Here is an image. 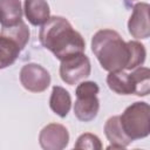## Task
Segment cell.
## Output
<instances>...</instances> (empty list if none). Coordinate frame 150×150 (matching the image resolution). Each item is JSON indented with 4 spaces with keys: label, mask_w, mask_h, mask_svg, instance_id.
I'll use <instances>...</instances> for the list:
<instances>
[{
    "label": "cell",
    "mask_w": 150,
    "mask_h": 150,
    "mask_svg": "<svg viewBox=\"0 0 150 150\" xmlns=\"http://www.w3.org/2000/svg\"><path fill=\"white\" fill-rule=\"evenodd\" d=\"M39 39L41 45L60 61L84 53L86 49L82 35L63 16H50L42 25Z\"/></svg>",
    "instance_id": "1"
},
{
    "label": "cell",
    "mask_w": 150,
    "mask_h": 150,
    "mask_svg": "<svg viewBox=\"0 0 150 150\" xmlns=\"http://www.w3.org/2000/svg\"><path fill=\"white\" fill-rule=\"evenodd\" d=\"M91 50L107 71L124 70L129 62L128 43L112 29H100L91 38Z\"/></svg>",
    "instance_id": "2"
},
{
    "label": "cell",
    "mask_w": 150,
    "mask_h": 150,
    "mask_svg": "<svg viewBox=\"0 0 150 150\" xmlns=\"http://www.w3.org/2000/svg\"><path fill=\"white\" fill-rule=\"evenodd\" d=\"M121 125L131 139H141L150 132V107L145 102L130 104L120 116Z\"/></svg>",
    "instance_id": "3"
},
{
    "label": "cell",
    "mask_w": 150,
    "mask_h": 150,
    "mask_svg": "<svg viewBox=\"0 0 150 150\" xmlns=\"http://www.w3.org/2000/svg\"><path fill=\"white\" fill-rule=\"evenodd\" d=\"M98 90L100 88L94 81H84L76 87L74 115L77 120L90 122L97 116L100 109V101L97 98Z\"/></svg>",
    "instance_id": "4"
},
{
    "label": "cell",
    "mask_w": 150,
    "mask_h": 150,
    "mask_svg": "<svg viewBox=\"0 0 150 150\" xmlns=\"http://www.w3.org/2000/svg\"><path fill=\"white\" fill-rule=\"evenodd\" d=\"M90 60L87 55H84V53L67 57L62 60L60 64L61 80L69 86H74L87 79L90 75Z\"/></svg>",
    "instance_id": "5"
},
{
    "label": "cell",
    "mask_w": 150,
    "mask_h": 150,
    "mask_svg": "<svg viewBox=\"0 0 150 150\" xmlns=\"http://www.w3.org/2000/svg\"><path fill=\"white\" fill-rule=\"evenodd\" d=\"M50 74L38 63H27L20 70V82L30 93H42L50 84Z\"/></svg>",
    "instance_id": "6"
},
{
    "label": "cell",
    "mask_w": 150,
    "mask_h": 150,
    "mask_svg": "<svg viewBox=\"0 0 150 150\" xmlns=\"http://www.w3.org/2000/svg\"><path fill=\"white\" fill-rule=\"evenodd\" d=\"M39 143L45 150L64 149L69 143V132L62 124L49 123L40 131Z\"/></svg>",
    "instance_id": "7"
},
{
    "label": "cell",
    "mask_w": 150,
    "mask_h": 150,
    "mask_svg": "<svg viewBox=\"0 0 150 150\" xmlns=\"http://www.w3.org/2000/svg\"><path fill=\"white\" fill-rule=\"evenodd\" d=\"M150 6L146 2H138L134 6L128 21V30L135 39H148L150 35L149 23Z\"/></svg>",
    "instance_id": "8"
},
{
    "label": "cell",
    "mask_w": 150,
    "mask_h": 150,
    "mask_svg": "<svg viewBox=\"0 0 150 150\" xmlns=\"http://www.w3.org/2000/svg\"><path fill=\"white\" fill-rule=\"evenodd\" d=\"M104 134L110 142V145L107 149H124L132 142L124 132L120 116H111L107 120L104 124Z\"/></svg>",
    "instance_id": "9"
},
{
    "label": "cell",
    "mask_w": 150,
    "mask_h": 150,
    "mask_svg": "<svg viewBox=\"0 0 150 150\" xmlns=\"http://www.w3.org/2000/svg\"><path fill=\"white\" fill-rule=\"evenodd\" d=\"M107 84L110 90L118 95H131L136 93V87L131 73L110 71L107 76Z\"/></svg>",
    "instance_id": "10"
},
{
    "label": "cell",
    "mask_w": 150,
    "mask_h": 150,
    "mask_svg": "<svg viewBox=\"0 0 150 150\" xmlns=\"http://www.w3.org/2000/svg\"><path fill=\"white\" fill-rule=\"evenodd\" d=\"M23 11L27 20L33 26L43 25L50 18V9L47 0H25Z\"/></svg>",
    "instance_id": "11"
},
{
    "label": "cell",
    "mask_w": 150,
    "mask_h": 150,
    "mask_svg": "<svg viewBox=\"0 0 150 150\" xmlns=\"http://www.w3.org/2000/svg\"><path fill=\"white\" fill-rule=\"evenodd\" d=\"M21 50L22 48L15 40L0 32V69L12 66Z\"/></svg>",
    "instance_id": "12"
},
{
    "label": "cell",
    "mask_w": 150,
    "mask_h": 150,
    "mask_svg": "<svg viewBox=\"0 0 150 150\" xmlns=\"http://www.w3.org/2000/svg\"><path fill=\"white\" fill-rule=\"evenodd\" d=\"M22 20L20 0H0V23L2 27L13 26Z\"/></svg>",
    "instance_id": "13"
},
{
    "label": "cell",
    "mask_w": 150,
    "mask_h": 150,
    "mask_svg": "<svg viewBox=\"0 0 150 150\" xmlns=\"http://www.w3.org/2000/svg\"><path fill=\"white\" fill-rule=\"evenodd\" d=\"M49 107L60 117H66L71 107L70 94L64 88L60 86H54L49 98Z\"/></svg>",
    "instance_id": "14"
},
{
    "label": "cell",
    "mask_w": 150,
    "mask_h": 150,
    "mask_svg": "<svg viewBox=\"0 0 150 150\" xmlns=\"http://www.w3.org/2000/svg\"><path fill=\"white\" fill-rule=\"evenodd\" d=\"M131 75L134 77L137 96H146L150 91V70L146 67H137L132 69Z\"/></svg>",
    "instance_id": "15"
},
{
    "label": "cell",
    "mask_w": 150,
    "mask_h": 150,
    "mask_svg": "<svg viewBox=\"0 0 150 150\" xmlns=\"http://www.w3.org/2000/svg\"><path fill=\"white\" fill-rule=\"evenodd\" d=\"M1 33L6 34L7 36L12 38L13 40H15L20 47L23 49L27 45V42L29 41V29L27 27V25L21 20L20 22L13 25V26H8V27H2L1 28Z\"/></svg>",
    "instance_id": "16"
},
{
    "label": "cell",
    "mask_w": 150,
    "mask_h": 150,
    "mask_svg": "<svg viewBox=\"0 0 150 150\" xmlns=\"http://www.w3.org/2000/svg\"><path fill=\"white\" fill-rule=\"evenodd\" d=\"M127 43L129 48V62L125 69L132 70L144 63L146 50H145V47L138 41H128Z\"/></svg>",
    "instance_id": "17"
},
{
    "label": "cell",
    "mask_w": 150,
    "mask_h": 150,
    "mask_svg": "<svg viewBox=\"0 0 150 150\" xmlns=\"http://www.w3.org/2000/svg\"><path fill=\"white\" fill-rule=\"evenodd\" d=\"M75 149H90V150H100L102 149V143L100 138L90 132L82 134L76 139V143L74 145Z\"/></svg>",
    "instance_id": "18"
},
{
    "label": "cell",
    "mask_w": 150,
    "mask_h": 150,
    "mask_svg": "<svg viewBox=\"0 0 150 150\" xmlns=\"http://www.w3.org/2000/svg\"><path fill=\"white\" fill-rule=\"evenodd\" d=\"M125 1H134V0H125Z\"/></svg>",
    "instance_id": "19"
}]
</instances>
